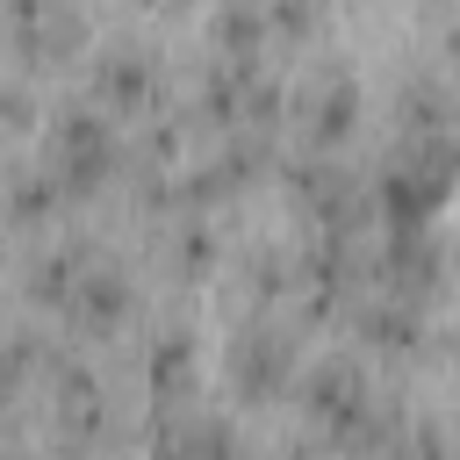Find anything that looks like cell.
Masks as SVG:
<instances>
[{
	"instance_id": "1",
	"label": "cell",
	"mask_w": 460,
	"mask_h": 460,
	"mask_svg": "<svg viewBox=\"0 0 460 460\" xmlns=\"http://www.w3.org/2000/svg\"><path fill=\"white\" fill-rule=\"evenodd\" d=\"M237 388L244 395H273L280 381H288V367H295V352H288V338L280 331H252V338H237Z\"/></svg>"
},
{
	"instance_id": "2",
	"label": "cell",
	"mask_w": 460,
	"mask_h": 460,
	"mask_svg": "<svg viewBox=\"0 0 460 460\" xmlns=\"http://www.w3.org/2000/svg\"><path fill=\"white\" fill-rule=\"evenodd\" d=\"M302 402L316 410V417H331V424H352L359 410H367V388H359V367H345V359H323L309 381H302Z\"/></svg>"
},
{
	"instance_id": "3",
	"label": "cell",
	"mask_w": 460,
	"mask_h": 460,
	"mask_svg": "<svg viewBox=\"0 0 460 460\" xmlns=\"http://www.w3.org/2000/svg\"><path fill=\"white\" fill-rule=\"evenodd\" d=\"M93 86H101V101H115V108H144V101H151V65L129 58V50H122V58L108 50V58L93 65Z\"/></svg>"
},
{
	"instance_id": "4",
	"label": "cell",
	"mask_w": 460,
	"mask_h": 460,
	"mask_svg": "<svg viewBox=\"0 0 460 460\" xmlns=\"http://www.w3.org/2000/svg\"><path fill=\"white\" fill-rule=\"evenodd\" d=\"M72 309H79L86 323H115V316L129 309V280H122L115 266H93V273H79V288H72Z\"/></svg>"
},
{
	"instance_id": "5",
	"label": "cell",
	"mask_w": 460,
	"mask_h": 460,
	"mask_svg": "<svg viewBox=\"0 0 460 460\" xmlns=\"http://www.w3.org/2000/svg\"><path fill=\"white\" fill-rule=\"evenodd\" d=\"M352 108H359V93H352V79H338V86H323V101L309 108V137H316V144H338V137L352 129Z\"/></svg>"
},
{
	"instance_id": "6",
	"label": "cell",
	"mask_w": 460,
	"mask_h": 460,
	"mask_svg": "<svg viewBox=\"0 0 460 460\" xmlns=\"http://www.w3.org/2000/svg\"><path fill=\"white\" fill-rule=\"evenodd\" d=\"M259 29H266V14H259L252 0H230V7L216 14V43H223L230 58H252V50H259Z\"/></svg>"
},
{
	"instance_id": "7",
	"label": "cell",
	"mask_w": 460,
	"mask_h": 460,
	"mask_svg": "<svg viewBox=\"0 0 460 460\" xmlns=\"http://www.w3.org/2000/svg\"><path fill=\"white\" fill-rule=\"evenodd\" d=\"M14 381H22V359H14V352H0V402L14 395Z\"/></svg>"
}]
</instances>
